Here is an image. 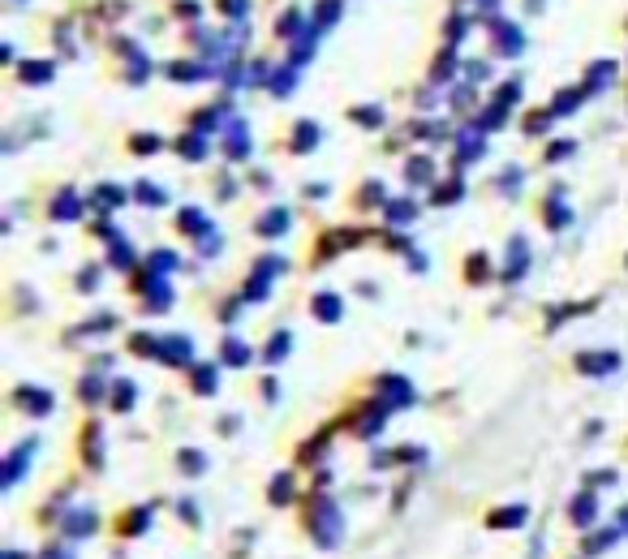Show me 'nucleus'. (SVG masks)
Segmentation results:
<instances>
[{
    "label": "nucleus",
    "instance_id": "nucleus-1",
    "mask_svg": "<svg viewBox=\"0 0 628 559\" xmlns=\"http://www.w3.org/2000/svg\"><path fill=\"white\" fill-rule=\"evenodd\" d=\"M306 529H310V538L319 542L323 551H332L336 542L345 538V516H340V508L327 495H314L310 508H306Z\"/></svg>",
    "mask_w": 628,
    "mask_h": 559
},
{
    "label": "nucleus",
    "instance_id": "nucleus-2",
    "mask_svg": "<svg viewBox=\"0 0 628 559\" xmlns=\"http://www.w3.org/2000/svg\"><path fill=\"white\" fill-rule=\"evenodd\" d=\"M35 452H39V439H26V443H18V448L5 456V465H0V469H5V473H0V491H13V486L26 478V465H31Z\"/></svg>",
    "mask_w": 628,
    "mask_h": 559
},
{
    "label": "nucleus",
    "instance_id": "nucleus-3",
    "mask_svg": "<svg viewBox=\"0 0 628 559\" xmlns=\"http://www.w3.org/2000/svg\"><path fill=\"white\" fill-rule=\"evenodd\" d=\"M13 400H18V409H22V413H31V418H48V413L56 409V400H52L48 387H35V383L13 387Z\"/></svg>",
    "mask_w": 628,
    "mask_h": 559
},
{
    "label": "nucleus",
    "instance_id": "nucleus-4",
    "mask_svg": "<svg viewBox=\"0 0 628 559\" xmlns=\"http://www.w3.org/2000/svg\"><path fill=\"white\" fill-rule=\"evenodd\" d=\"M620 366H624V357H620V353H611V349H598V353H577V370H581V375H594V379L616 375Z\"/></svg>",
    "mask_w": 628,
    "mask_h": 559
},
{
    "label": "nucleus",
    "instance_id": "nucleus-5",
    "mask_svg": "<svg viewBox=\"0 0 628 559\" xmlns=\"http://www.w3.org/2000/svg\"><path fill=\"white\" fill-rule=\"evenodd\" d=\"M310 314L319 323H340V319H345V297H340V293H314L310 297Z\"/></svg>",
    "mask_w": 628,
    "mask_h": 559
},
{
    "label": "nucleus",
    "instance_id": "nucleus-6",
    "mask_svg": "<svg viewBox=\"0 0 628 559\" xmlns=\"http://www.w3.org/2000/svg\"><path fill=\"white\" fill-rule=\"evenodd\" d=\"M379 392L388 396V405H392V409H409L413 400H418V392H413V383H405L401 375H383V379H379Z\"/></svg>",
    "mask_w": 628,
    "mask_h": 559
},
{
    "label": "nucleus",
    "instance_id": "nucleus-7",
    "mask_svg": "<svg viewBox=\"0 0 628 559\" xmlns=\"http://www.w3.org/2000/svg\"><path fill=\"white\" fill-rule=\"evenodd\" d=\"M160 362L177 366V370H190V366H194V344L185 340V336H168L164 349H160Z\"/></svg>",
    "mask_w": 628,
    "mask_h": 559
},
{
    "label": "nucleus",
    "instance_id": "nucleus-8",
    "mask_svg": "<svg viewBox=\"0 0 628 559\" xmlns=\"http://www.w3.org/2000/svg\"><path fill=\"white\" fill-rule=\"evenodd\" d=\"M95 525H99V516L91 512V508H69V516H65V538H91L95 534Z\"/></svg>",
    "mask_w": 628,
    "mask_h": 559
},
{
    "label": "nucleus",
    "instance_id": "nucleus-9",
    "mask_svg": "<svg viewBox=\"0 0 628 559\" xmlns=\"http://www.w3.org/2000/svg\"><path fill=\"white\" fill-rule=\"evenodd\" d=\"M525 521H530V508H525V504H504V508H495L487 516V529H521Z\"/></svg>",
    "mask_w": 628,
    "mask_h": 559
},
{
    "label": "nucleus",
    "instance_id": "nucleus-10",
    "mask_svg": "<svg viewBox=\"0 0 628 559\" xmlns=\"http://www.w3.org/2000/svg\"><path fill=\"white\" fill-rule=\"evenodd\" d=\"M525 267H530V241L525 237H512L508 241V271H504V280H521L525 276Z\"/></svg>",
    "mask_w": 628,
    "mask_h": 559
},
{
    "label": "nucleus",
    "instance_id": "nucleus-11",
    "mask_svg": "<svg viewBox=\"0 0 628 559\" xmlns=\"http://www.w3.org/2000/svg\"><path fill=\"white\" fill-rule=\"evenodd\" d=\"M568 516H573L577 529H590V525L598 521V495H594V491H581V495L573 499V508H568Z\"/></svg>",
    "mask_w": 628,
    "mask_h": 559
},
{
    "label": "nucleus",
    "instance_id": "nucleus-12",
    "mask_svg": "<svg viewBox=\"0 0 628 559\" xmlns=\"http://www.w3.org/2000/svg\"><path fill=\"white\" fill-rule=\"evenodd\" d=\"M254 233L259 237H284L289 233V207H271L259 215V224H254Z\"/></svg>",
    "mask_w": 628,
    "mask_h": 559
},
{
    "label": "nucleus",
    "instance_id": "nucleus-13",
    "mask_svg": "<svg viewBox=\"0 0 628 559\" xmlns=\"http://www.w3.org/2000/svg\"><path fill=\"white\" fill-rule=\"evenodd\" d=\"M250 344L246 340H237V336H224V344H220V366H233V370H241V366H250Z\"/></svg>",
    "mask_w": 628,
    "mask_h": 559
},
{
    "label": "nucleus",
    "instance_id": "nucleus-14",
    "mask_svg": "<svg viewBox=\"0 0 628 559\" xmlns=\"http://www.w3.org/2000/svg\"><path fill=\"white\" fill-rule=\"evenodd\" d=\"M624 538V529L620 525H611V529H598V534H590V542H581V551H585V559H594V555H603V551H611L616 542Z\"/></svg>",
    "mask_w": 628,
    "mask_h": 559
},
{
    "label": "nucleus",
    "instance_id": "nucleus-15",
    "mask_svg": "<svg viewBox=\"0 0 628 559\" xmlns=\"http://www.w3.org/2000/svg\"><path fill=\"white\" fill-rule=\"evenodd\" d=\"M293 495H297L293 473H276V478H271V486H267V499H271L276 508H289V504H293Z\"/></svg>",
    "mask_w": 628,
    "mask_h": 559
},
{
    "label": "nucleus",
    "instance_id": "nucleus-16",
    "mask_svg": "<svg viewBox=\"0 0 628 559\" xmlns=\"http://www.w3.org/2000/svg\"><path fill=\"white\" fill-rule=\"evenodd\" d=\"M491 31H495V39H499V52H521V31L517 26H508L504 18H491Z\"/></svg>",
    "mask_w": 628,
    "mask_h": 559
},
{
    "label": "nucleus",
    "instance_id": "nucleus-17",
    "mask_svg": "<svg viewBox=\"0 0 628 559\" xmlns=\"http://www.w3.org/2000/svg\"><path fill=\"white\" fill-rule=\"evenodd\" d=\"M82 215V198L74 190H61V198H52V220H78Z\"/></svg>",
    "mask_w": 628,
    "mask_h": 559
},
{
    "label": "nucleus",
    "instance_id": "nucleus-18",
    "mask_svg": "<svg viewBox=\"0 0 628 559\" xmlns=\"http://www.w3.org/2000/svg\"><path fill=\"white\" fill-rule=\"evenodd\" d=\"M108 400H112V409H117V413H130L134 400H138V387L130 379H117V383H112V392H108Z\"/></svg>",
    "mask_w": 628,
    "mask_h": 559
},
{
    "label": "nucleus",
    "instance_id": "nucleus-19",
    "mask_svg": "<svg viewBox=\"0 0 628 559\" xmlns=\"http://www.w3.org/2000/svg\"><path fill=\"white\" fill-rule=\"evenodd\" d=\"M177 465L190 473V478H203V473L211 469V461H207V452H198V448H181L177 452Z\"/></svg>",
    "mask_w": 628,
    "mask_h": 559
},
{
    "label": "nucleus",
    "instance_id": "nucleus-20",
    "mask_svg": "<svg viewBox=\"0 0 628 559\" xmlns=\"http://www.w3.org/2000/svg\"><path fill=\"white\" fill-rule=\"evenodd\" d=\"M435 177V164H431V155H413V160L405 164V181L409 185H426Z\"/></svg>",
    "mask_w": 628,
    "mask_h": 559
},
{
    "label": "nucleus",
    "instance_id": "nucleus-21",
    "mask_svg": "<svg viewBox=\"0 0 628 559\" xmlns=\"http://www.w3.org/2000/svg\"><path fill=\"white\" fill-rule=\"evenodd\" d=\"M228 155L233 164H241L250 155V134H246V121H233V134H228Z\"/></svg>",
    "mask_w": 628,
    "mask_h": 559
},
{
    "label": "nucleus",
    "instance_id": "nucleus-22",
    "mask_svg": "<svg viewBox=\"0 0 628 559\" xmlns=\"http://www.w3.org/2000/svg\"><path fill=\"white\" fill-rule=\"evenodd\" d=\"M289 349H293V336L289 332H276L267 340V349H263V357H267V366H280L284 357H289Z\"/></svg>",
    "mask_w": 628,
    "mask_h": 559
},
{
    "label": "nucleus",
    "instance_id": "nucleus-23",
    "mask_svg": "<svg viewBox=\"0 0 628 559\" xmlns=\"http://www.w3.org/2000/svg\"><path fill=\"white\" fill-rule=\"evenodd\" d=\"M216 387H220V366H198L194 370V392L198 396H216Z\"/></svg>",
    "mask_w": 628,
    "mask_h": 559
},
{
    "label": "nucleus",
    "instance_id": "nucleus-24",
    "mask_svg": "<svg viewBox=\"0 0 628 559\" xmlns=\"http://www.w3.org/2000/svg\"><path fill=\"white\" fill-rule=\"evenodd\" d=\"M319 147V125L314 121H297V134H293V151L302 155V151H314Z\"/></svg>",
    "mask_w": 628,
    "mask_h": 559
},
{
    "label": "nucleus",
    "instance_id": "nucleus-25",
    "mask_svg": "<svg viewBox=\"0 0 628 559\" xmlns=\"http://www.w3.org/2000/svg\"><path fill=\"white\" fill-rule=\"evenodd\" d=\"M134 198H138L142 207H164V203H168V194H164L155 181H138V185H134Z\"/></svg>",
    "mask_w": 628,
    "mask_h": 559
},
{
    "label": "nucleus",
    "instance_id": "nucleus-26",
    "mask_svg": "<svg viewBox=\"0 0 628 559\" xmlns=\"http://www.w3.org/2000/svg\"><path fill=\"white\" fill-rule=\"evenodd\" d=\"M78 392L87 405H99V400H104V370H91V375L78 383Z\"/></svg>",
    "mask_w": 628,
    "mask_h": 559
},
{
    "label": "nucleus",
    "instance_id": "nucleus-27",
    "mask_svg": "<svg viewBox=\"0 0 628 559\" xmlns=\"http://www.w3.org/2000/svg\"><path fill=\"white\" fill-rule=\"evenodd\" d=\"M177 263H181V258L173 254V250H155L151 258H147V271H151V276H168V271H177Z\"/></svg>",
    "mask_w": 628,
    "mask_h": 559
},
{
    "label": "nucleus",
    "instance_id": "nucleus-28",
    "mask_svg": "<svg viewBox=\"0 0 628 559\" xmlns=\"http://www.w3.org/2000/svg\"><path fill=\"white\" fill-rule=\"evenodd\" d=\"M82 456H87L91 469H104V448H99V426H87V443H82Z\"/></svg>",
    "mask_w": 628,
    "mask_h": 559
},
{
    "label": "nucleus",
    "instance_id": "nucleus-29",
    "mask_svg": "<svg viewBox=\"0 0 628 559\" xmlns=\"http://www.w3.org/2000/svg\"><path fill=\"white\" fill-rule=\"evenodd\" d=\"M177 224H181V233H190V237H203V228H211V224L203 220V211H198V207H185Z\"/></svg>",
    "mask_w": 628,
    "mask_h": 559
},
{
    "label": "nucleus",
    "instance_id": "nucleus-30",
    "mask_svg": "<svg viewBox=\"0 0 628 559\" xmlns=\"http://www.w3.org/2000/svg\"><path fill=\"white\" fill-rule=\"evenodd\" d=\"M383 211H388V224L396 228V224H405V220H413V215H418V203H413V198H401V203H388Z\"/></svg>",
    "mask_w": 628,
    "mask_h": 559
},
{
    "label": "nucleus",
    "instance_id": "nucleus-31",
    "mask_svg": "<svg viewBox=\"0 0 628 559\" xmlns=\"http://www.w3.org/2000/svg\"><path fill=\"white\" fill-rule=\"evenodd\" d=\"M130 349H134V353H142V357H160L164 340H155L151 332H138V336H130Z\"/></svg>",
    "mask_w": 628,
    "mask_h": 559
},
{
    "label": "nucleus",
    "instance_id": "nucleus-32",
    "mask_svg": "<svg viewBox=\"0 0 628 559\" xmlns=\"http://www.w3.org/2000/svg\"><path fill=\"white\" fill-rule=\"evenodd\" d=\"M293 82H297L293 65H280L276 74H271V95H293Z\"/></svg>",
    "mask_w": 628,
    "mask_h": 559
},
{
    "label": "nucleus",
    "instance_id": "nucleus-33",
    "mask_svg": "<svg viewBox=\"0 0 628 559\" xmlns=\"http://www.w3.org/2000/svg\"><path fill=\"white\" fill-rule=\"evenodd\" d=\"M95 194H99V198H95V203H99V207H108V211H112V207H121V203H125V194H121V185H99V190H95Z\"/></svg>",
    "mask_w": 628,
    "mask_h": 559
},
{
    "label": "nucleus",
    "instance_id": "nucleus-34",
    "mask_svg": "<svg viewBox=\"0 0 628 559\" xmlns=\"http://www.w3.org/2000/svg\"><path fill=\"white\" fill-rule=\"evenodd\" d=\"M297 31H302V13H297V9H289V13H284V18H280L276 35H280V39H293Z\"/></svg>",
    "mask_w": 628,
    "mask_h": 559
},
{
    "label": "nucleus",
    "instance_id": "nucleus-35",
    "mask_svg": "<svg viewBox=\"0 0 628 559\" xmlns=\"http://www.w3.org/2000/svg\"><path fill=\"white\" fill-rule=\"evenodd\" d=\"M22 78H26V82H52V65H48V61L35 65V61H31V65H22Z\"/></svg>",
    "mask_w": 628,
    "mask_h": 559
},
{
    "label": "nucleus",
    "instance_id": "nucleus-36",
    "mask_svg": "<svg viewBox=\"0 0 628 559\" xmlns=\"http://www.w3.org/2000/svg\"><path fill=\"white\" fill-rule=\"evenodd\" d=\"M177 147L185 151V160H203V155H207V142H203V138H194V134H190V138H181Z\"/></svg>",
    "mask_w": 628,
    "mask_h": 559
},
{
    "label": "nucleus",
    "instance_id": "nucleus-37",
    "mask_svg": "<svg viewBox=\"0 0 628 559\" xmlns=\"http://www.w3.org/2000/svg\"><path fill=\"white\" fill-rule=\"evenodd\" d=\"M577 151V142H551V147H547V164H560V160H568V155H573Z\"/></svg>",
    "mask_w": 628,
    "mask_h": 559
},
{
    "label": "nucleus",
    "instance_id": "nucleus-38",
    "mask_svg": "<svg viewBox=\"0 0 628 559\" xmlns=\"http://www.w3.org/2000/svg\"><path fill=\"white\" fill-rule=\"evenodd\" d=\"M353 121H362L366 129H379L383 125V108H353Z\"/></svg>",
    "mask_w": 628,
    "mask_h": 559
},
{
    "label": "nucleus",
    "instance_id": "nucleus-39",
    "mask_svg": "<svg viewBox=\"0 0 628 559\" xmlns=\"http://www.w3.org/2000/svg\"><path fill=\"white\" fill-rule=\"evenodd\" d=\"M336 0H319V5H314V18H319V26H332L336 22Z\"/></svg>",
    "mask_w": 628,
    "mask_h": 559
},
{
    "label": "nucleus",
    "instance_id": "nucleus-40",
    "mask_svg": "<svg viewBox=\"0 0 628 559\" xmlns=\"http://www.w3.org/2000/svg\"><path fill=\"white\" fill-rule=\"evenodd\" d=\"M444 203H461V181H452V185H439V194H435V207H444Z\"/></svg>",
    "mask_w": 628,
    "mask_h": 559
},
{
    "label": "nucleus",
    "instance_id": "nucleus-41",
    "mask_svg": "<svg viewBox=\"0 0 628 559\" xmlns=\"http://www.w3.org/2000/svg\"><path fill=\"white\" fill-rule=\"evenodd\" d=\"M220 9H224L233 22H241V18L250 13V0H220Z\"/></svg>",
    "mask_w": 628,
    "mask_h": 559
},
{
    "label": "nucleus",
    "instance_id": "nucleus-42",
    "mask_svg": "<svg viewBox=\"0 0 628 559\" xmlns=\"http://www.w3.org/2000/svg\"><path fill=\"white\" fill-rule=\"evenodd\" d=\"M568 220H573V211H568L560 198H555V203H547V224H568Z\"/></svg>",
    "mask_w": 628,
    "mask_h": 559
},
{
    "label": "nucleus",
    "instance_id": "nucleus-43",
    "mask_svg": "<svg viewBox=\"0 0 628 559\" xmlns=\"http://www.w3.org/2000/svg\"><path fill=\"white\" fill-rule=\"evenodd\" d=\"M551 117H555L551 108H547V112H534V117H530V125H525V129H530V134H547V129H551L547 121H551Z\"/></svg>",
    "mask_w": 628,
    "mask_h": 559
},
{
    "label": "nucleus",
    "instance_id": "nucleus-44",
    "mask_svg": "<svg viewBox=\"0 0 628 559\" xmlns=\"http://www.w3.org/2000/svg\"><path fill=\"white\" fill-rule=\"evenodd\" d=\"M147 525H151V508H142V512H130V516H125V529H138V534H142Z\"/></svg>",
    "mask_w": 628,
    "mask_h": 559
},
{
    "label": "nucleus",
    "instance_id": "nucleus-45",
    "mask_svg": "<svg viewBox=\"0 0 628 559\" xmlns=\"http://www.w3.org/2000/svg\"><path fill=\"white\" fill-rule=\"evenodd\" d=\"M130 147H134V151H142V155H151V151H160V138H155V134H142V138H134V142H130Z\"/></svg>",
    "mask_w": 628,
    "mask_h": 559
},
{
    "label": "nucleus",
    "instance_id": "nucleus-46",
    "mask_svg": "<svg viewBox=\"0 0 628 559\" xmlns=\"http://www.w3.org/2000/svg\"><path fill=\"white\" fill-rule=\"evenodd\" d=\"M362 203H383V185L366 181V185H362Z\"/></svg>",
    "mask_w": 628,
    "mask_h": 559
},
{
    "label": "nucleus",
    "instance_id": "nucleus-47",
    "mask_svg": "<svg viewBox=\"0 0 628 559\" xmlns=\"http://www.w3.org/2000/svg\"><path fill=\"white\" fill-rule=\"evenodd\" d=\"M177 512H181V521L198 525V508H194V499H181V504H177Z\"/></svg>",
    "mask_w": 628,
    "mask_h": 559
},
{
    "label": "nucleus",
    "instance_id": "nucleus-48",
    "mask_svg": "<svg viewBox=\"0 0 628 559\" xmlns=\"http://www.w3.org/2000/svg\"><path fill=\"white\" fill-rule=\"evenodd\" d=\"M112 267H130V250H125V241L112 246Z\"/></svg>",
    "mask_w": 628,
    "mask_h": 559
},
{
    "label": "nucleus",
    "instance_id": "nucleus-49",
    "mask_svg": "<svg viewBox=\"0 0 628 559\" xmlns=\"http://www.w3.org/2000/svg\"><path fill=\"white\" fill-rule=\"evenodd\" d=\"M452 69H456V61H452V52H448V61H439V65L431 69V78H435V82H444V78L452 74Z\"/></svg>",
    "mask_w": 628,
    "mask_h": 559
},
{
    "label": "nucleus",
    "instance_id": "nucleus-50",
    "mask_svg": "<svg viewBox=\"0 0 628 559\" xmlns=\"http://www.w3.org/2000/svg\"><path fill=\"white\" fill-rule=\"evenodd\" d=\"M263 396L271 400V405H276V396H280V383H276V379H263Z\"/></svg>",
    "mask_w": 628,
    "mask_h": 559
},
{
    "label": "nucleus",
    "instance_id": "nucleus-51",
    "mask_svg": "<svg viewBox=\"0 0 628 559\" xmlns=\"http://www.w3.org/2000/svg\"><path fill=\"white\" fill-rule=\"evenodd\" d=\"M39 559H74V555H69V547H48Z\"/></svg>",
    "mask_w": 628,
    "mask_h": 559
},
{
    "label": "nucleus",
    "instance_id": "nucleus-52",
    "mask_svg": "<svg viewBox=\"0 0 628 559\" xmlns=\"http://www.w3.org/2000/svg\"><path fill=\"white\" fill-rule=\"evenodd\" d=\"M95 280H99V271H95V267H91V271H82V276H78L82 289H95Z\"/></svg>",
    "mask_w": 628,
    "mask_h": 559
},
{
    "label": "nucleus",
    "instance_id": "nucleus-53",
    "mask_svg": "<svg viewBox=\"0 0 628 559\" xmlns=\"http://www.w3.org/2000/svg\"><path fill=\"white\" fill-rule=\"evenodd\" d=\"M448 22H452V31H448V35H452V39H461V35H465V18L456 13V18H448Z\"/></svg>",
    "mask_w": 628,
    "mask_h": 559
},
{
    "label": "nucleus",
    "instance_id": "nucleus-54",
    "mask_svg": "<svg viewBox=\"0 0 628 559\" xmlns=\"http://www.w3.org/2000/svg\"><path fill=\"white\" fill-rule=\"evenodd\" d=\"M241 426V418H237V413H228V418L220 422V430H224V435H228V430H237Z\"/></svg>",
    "mask_w": 628,
    "mask_h": 559
},
{
    "label": "nucleus",
    "instance_id": "nucleus-55",
    "mask_svg": "<svg viewBox=\"0 0 628 559\" xmlns=\"http://www.w3.org/2000/svg\"><path fill=\"white\" fill-rule=\"evenodd\" d=\"M306 198H327V185H306Z\"/></svg>",
    "mask_w": 628,
    "mask_h": 559
},
{
    "label": "nucleus",
    "instance_id": "nucleus-56",
    "mask_svg": "<svg viewBox=\"0 0 628 559\" xmlns=\"http://www.w3.org/2000/svg\"><path fill=\"white\" fill-rule=\"evenodd\" d=\"M616 525H620V529H624V538H628V508H624V512H620V521H616Z\"/></svg>",
    "mask_w": 628,
    "mask_h": 559
},
{
    "label": "nucleus",
    "instance_id": "nucleus-57",
    "mask_svg": "<svg viewBox=\"0 0 628 559\" xmlns=\"http://www.w3.org/2000/svg\"><path fill=\"white\" fill-rule=\"evenodd\" d=\"M5 559H22V555L18 551H5Z\"/></svg>",
    "mask_w": 628,
    "mask_h": 559
}]
</instances>
